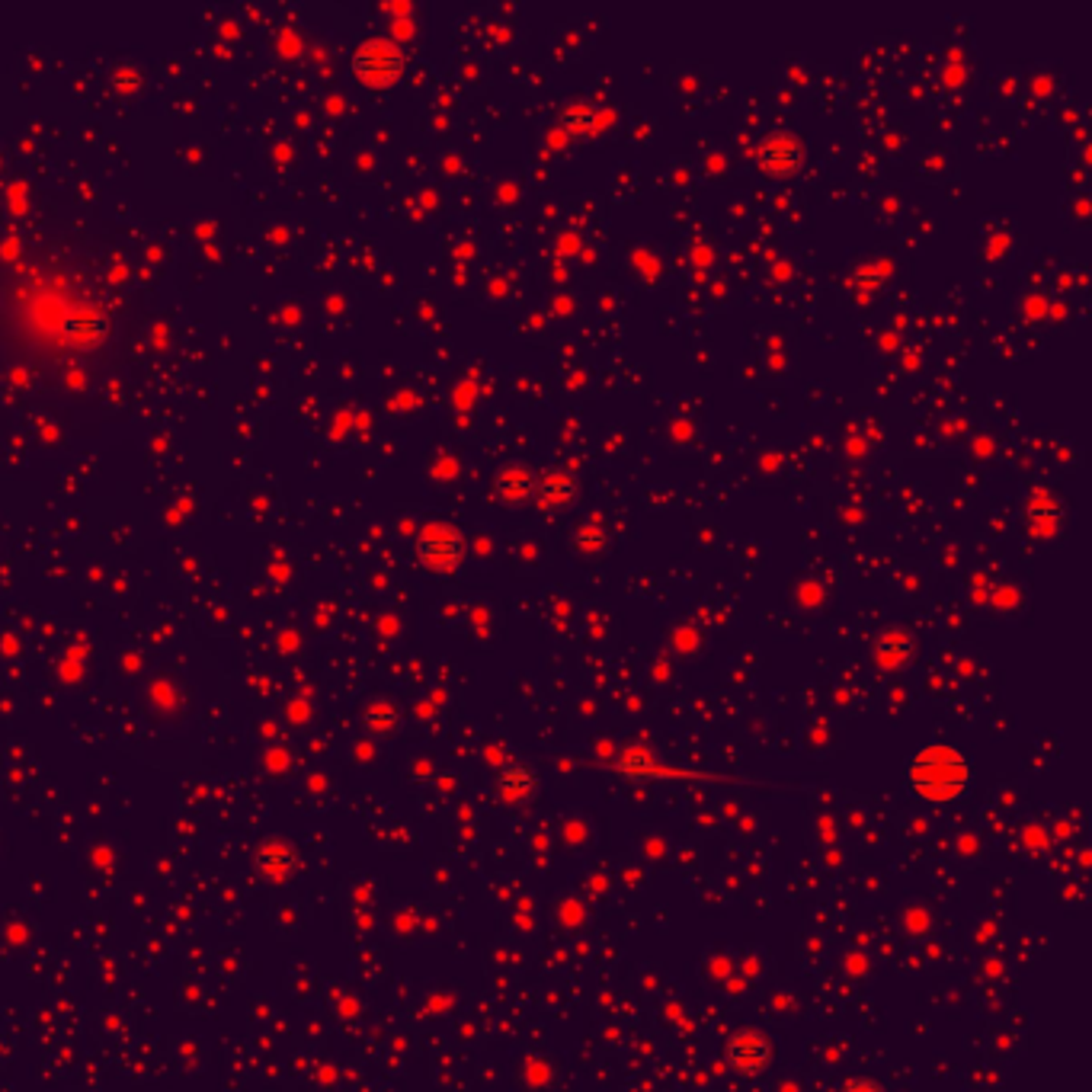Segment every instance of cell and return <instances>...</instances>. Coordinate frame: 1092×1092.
<instances>
[{"label": "cell", "instance_id": "cell-5", "mask_svg": "<svg viewBox=\"0 0 1092 1092\" xmlns=\"http://www.w3.org/2000/svg\"><path fill=\"white\" fill-rule=\"evenodd\" d=\"M417 554L427 567L452 570V567L462 564V557H465V539H462V532L452 529V526L433 523V526H427L420 532Z\"/></svg>", "mask_w": 1092, "mask_h": 1092}, {"label": "cell", "instance_id": "cell-11", "mask_svg": "<svg viewBox=\"0 0 1092 1092\" xmlns=\"http://www.w3.org/2000/svg\"><path fill=\"white\" fill-rule=\"evenodd\" d=\"M843 1092H884L875 1079H868V1076H856V1079H846L843 1083Z\"/></svg>", "mask_w": 1092, "mask_h": 1092}, {"label": "cell", "instance_id": "cell-2", "mask_svg": "<svg viewBox=\"0 0 1092 1092\" xmlns=\"http://www.w3.org/2000/svg\"><path fill=\"white\" fill-rule=\"evenodd\" d=\"M404 68V48L388 35H372L353 52V71L366 83H391Z\"/></svg>", "mask_w": 1092, "mask_h": 1092}, {"label": "cell", "instance_id": "cell-7", "mask_svg": "<svg viewBox=\"0 0 1092 1092\" xmlns=\"http://www.w3.org/2000/svg\"><path fill=\"white\" fill-rule=\"evenodd\" d=\"M539 494V500L545 503V506H557V503H567L570 496H574V478L570 475H564V471H545V475L536 481V488H532Z\"/></svg>", "mask_w": 1092, "mask_h": 1092}, {"label": "cell", "instance_id": "cell-8", "mask_svg": "<svg viewBox=\"0 0 1092 1092\" xmlns=\"http://www.w3.org/2000/svg\"><path fill=\"white\" fill-rule=\"evenodd\" d=\"M561 126L570 131H590L597 126V109L590 103H570L561 109Z\"/></svg>", "mask_w": 1092, "mask_h": 1092}, {"label": "cell", "instance_id": "cell-3", "mask_svg": "<svg viewBox=\"0 0 1092 1092\" xmlns=\"http://www.w3.org/2000/svg\"><path fill=\"white\" fill-rule=\"evenodd\" d=\"M775 1048L772 1038L766 1031H759L754 1025L737 1028L731 1038H727V1061L740 1073V1076H759L772 1066Z\"/></svg>", "mask_w": 1092, "mask_h": 1092}, {"label": "cell", "instance_id": "cell-1", "mask_svg": "<svg viewBox=\"0 0 1092 1092\" xmlns=\"http://www.w3.org/2000/svg\"><path fill=\"white\" fill-rule=\"evenodd\" d=\"M907 782L929 805H952L970 788V762L949 744H929L910 759Z\"/></svg>", "mask_w": 1092, "mask_h": 1092}, {"label": "cell", "instance_id": "cell-4", "mask_svg": "<svg viewBox=\"0 0 1092 1092\" xmlns=\"http://www.w3.org/2000/svg\"><path fill=\"white\" fill-rule=\"evenodd\" d=\"M253 868H257L270 884L283 888V884H288V881L298 875L301 856H298V849L288 843V840L270 833V836H263L260 846H257V853H253Z\"/></svg>", "mask_w": 1092, "mask_h": 1092}, {"label": "cell", "instance_id": "cell-6", "mask_svg": "<svg viewBox=\"0 0 1092 1092\" xmlns=\"http://www.w3.org/2000/svg\"><path fill=\"white\" fill-rule=\"evenodd\" d=\"M801 161H805V144H801V138L788 129L766 131L756 144V164L772 177L795 174Z\"/></svg>", "mask_w": 1092, "mask_h": 1092}, {"label": "cell", "instance_id": "cell-9", "mask_svg": "<svg viewBox=\"0 0 1092 1092\" xmlns=\"http://www.w3.org/2000/svg\"><path fill=\"white\" fill-rule=\"evenodd\" d=\"M536 788V775H532L526 766H509L503 775H500V792L503 795H526Z\"/></svg>", "mask_w": 1092, "mask_h": 1092}, {"label": "cell", "instance_id": "cell-12", "mask_svg": "<svg viewBox=\"0 0 1092 1092\" xmlns=\"http://www.w3.org/2000/svg\"><path fill=\"white\" fill-rule=\"evenodd\" d=\"M116 87H138V71H116Z\"/></svg>", "mask_w": 1092, "mask_h": 1092}, {"label": "cell", "instance_id": "cell-10", "mask_svg": "<svg viewBox=\"0 0 1092 1092\" xmlns=\"http://www.w3.org/2000/svg\"><path fill=\"white\" fill-rule=\"evenodd\" d=\"M532 488H536V481H532V475H526L523 468H506L503 475H500V494L503 496H526V494H532Z\"/></svg>", "mask_w": 1092, "mask_h": 1092}]
</instances>
